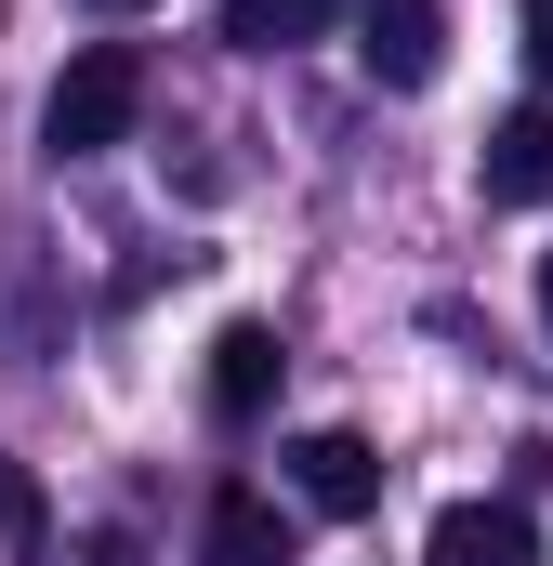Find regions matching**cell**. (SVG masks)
<instances>
[{
    "label": "cell",
    "instance_id": "cell-1",
    "mask_svg": "<svg viewBox=\"0 0 553 566\" xmlns=\"http://www.w3.org/2000/svg\"><path fill=\"white\" fill-rule=\"evenodd\" d=\"M133 119H145V53L133 40H93V53L53 80L40 145H53V158H106V145H133Z\"/></svg>",
    "mask_w": 553,
    "mask_h": 566
},
{
    "label": "cell",
    "instance_id": "cell-2",
    "mask_svg": "<svg viewBox=\"0 0 553 566\" xmlns=\"http://www.w3.org/2000/svg\"><path fill=\"white\" fill-rule=\"evenodd\" d=\"M343 27H356V66H369L383 93H421V80L448 66V13H435V0H343Z\"/></svg>",
    "mask_w": 553,
    "mask_h": 566
},
{
    "label": "cell",
    "instance_id": "cell-3",
    "mask_svg": "<svg viewBox=\"0 0 553 566\" xmlns=\"http://www.w3.org/2000/svg\"><path fill=\"white\" fill-rule=\"evenodd\" d=\"M474 185H488L501 211H541V198H553V106L488 119V145H474Z\"/></svg>",
    "mask_w": 553,
    "mask_h": 566
},
{
    "label": "cell",
    "instance_id": "cell-4",
    "mask_svg": "<svg viewBox=\"0 0 553 566\" xmlns=\"http://www.w3.org/2000/svg\"><path fill=\"white\" fill-rule=\"evenodd\" d=\"M421 566H541V527L514 501H448L435 541H421Z\"/></svg>",
    "mask_w": 553,
    "mask_h": 566
},
{
    "label": "cell",
    "instance_id": "cell-5",
    "mask_svg": "<svg viewBox=\"0 0 553 566\" xmlns=\"http://www.w3.org/2000/svg\"><path fill=\"white\" fill-rule=\"evenodd\" d=\"M290 488H303L316 514H369V501H383V448L330 422V434H303V448H290Z\"/></svg>",
    "mask_w": 553,
    "mask_h": 566
},
{
    "label": "cell",
    "instance_id": "cell-6",
    "mask_svg": "<svg viewBox=\"0 0 553 566\" xmlns=\"http://www.w3.org/2000/svg\"><path fill=\"white\" fill-rule=\"evenodd\" d=\"M276 369H290L276 329H264V316H238V329L211 343V422H264V409H276Z\"/></svg>",
    "mask_w": 553,
    "mask_h": 566
},
{
    "label": "cell",
    "instance_id": "cell-7",
    "mask_svg": "<svg viewBox=\"0 0 553 566\" xmlns=\"http://www.w3.org/2000/svg\"><path fill=\"white\" fill-rule=\"evenodd\" d=\"M211 566H303L264 488H225V501H211Z\"/></svg>",
    "mask_w": 553,
    "mask_h": 566
},
{
    "label": "cell",
    "instance_id": "cell-8",
    "mask_svg": "<svg viewBox=\"0 0 553 566\" xmlns=\"http://www.w3.org/2000/svg\"><path fill=\"white\" fill-rule=\"evenodd\" d=\"M343 0H225V53H290V40H316Z\"/></svg>",
    "mask_w": 553,
    "mask_h": 566
},
{
    "label": "cell",
    "instance_id": "cell-9",
    "mask_svg": "<svg viewBox=\"0 0 553 566\" xmlns=\"http://www.w3.org/2000/svg\"><path fill=\"white\" fill-rule=\"evenodd\" d=\"M0 541H13V554L40 541V488H27V461H0Z\"/></svg>",
    "mask_w": 553,
    "mask_h": 566
},
{
    "label": "cell",
    "instance_id": "cell-10",
    "mask_svg": "<svg viewBox=\"0 0 553 566\" xmlns=\"http://www.w3.org/2000/svg\"><path fill=\"white\" fill-rule=\"evenodd\" d=\"M514 40H528V66L553 80V0H528V27H514Z\"/></svg>",
    "mask_w": 553,
    "mask_h": 566
},
{
    "label": "cell",
    "instance_id": "cell-11",
    "mask_svg": "<svg viewBox=\"0 0 553 566\" xmlns=\"http://www.w3.org/2000/svg\"><path fill=\"white\" fill-rule=\"evenodd\" d=\"M541 329H553V251H541Z\"/></svg>",
    "mask_w": 553,
    "mask_h": 566
},
{
    "label": "cell",
    "instance_id": "cell-12",
    "mask_svg": "<svg viewBox=\"0 0 553 566\" xmlns=\"http://www.w3.org/2000/svg\"><path fill=\"white\" fill-rule=\"evenodd\" d=\"M93 13H145V0H93Z\"/></svg>",
    "mask_w": 553,
    "mask_h": 566
}]
</instances>
